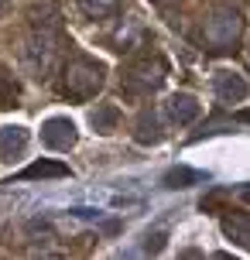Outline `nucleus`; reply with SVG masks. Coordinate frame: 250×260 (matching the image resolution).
<instances>
[{
	"label": "nucleus",
	"mask_w": 250,
	"mask_h": 260,
	"mask_svg": "<svg viewBox=\"0 0 250 260\" xmlns=\"http://www.w3.org/2000/svg\"><path fill=\"white\" fill-rule=\"evenodd\" d=\"M52 175H69V168L66 165H31L17 178H52Z\"/></svg>",
	"instance_id": "nucleus-3"
},
{
	"label": "nucleus",
	"mask_w": 250,
	"mask_h": 260,
	"mask_svg": "<svg viewBox=\"0 0 250 260\" xmlns=\"http://www.w3.org/2000/svg\"><path fill=\"white\" fill-rule=\"evenodd\" d=\"M41 141L48 144V147H58V151H66L69 144L76 141V134H72V123L69 120H48L45 130H41Z\"/></svg>",
	"instance_id": "nucleus-1"
},
{
	"label": "nucleus",
	"mask_w": 250,
	"mask_h": 260,
	"mask_svg": "<svg viewBox=\"0 0 250 260\" xmlns=\"http://www.w3.org/2000/svg\"><path fill=\"white\" fill-rule=\"evenodd\" d=\"M220 92H223V96H233V100H243V96H247V86H243L237 76H223L220 79Z\"/></svg>",
	"instance_id": "nucleus-4"
},
{
	"label": "nucleus",
	"mask_w": 250,
	"mask_h": 260,
	"mask_svg": "<svg viewBox=\"0 0 250 260\" xmlns=\"http://www.w3.org/2000/svg\"><path fill=\"white\" fill-rule=\"evenodd\" d=\"M226 233L233 236L237 243L250 247V216H247V212H237V216H230V219H226Z\"/></svg>",
	"instance_id": "nucleus-2"
},
{
	"label": "nucleus",
	"mask_w": 250,
	"mask_h": 260,
	"mask_svg": "<svg viewBox=\"0 0 250 260\" xmlns=\"http://www.w3.org/2000/svg\"><path fill=\"white\" fill-rule=\"evenodd\" d=\"M240 117H243V120H250V110H243V113H240Z\"/></svg>",
	"instance_id": "nucleus-6"
},
{
	"label": "nucleus",
	"mask_w": 250,
	"mask_h": 260,
	"mask_svg": "<svg viewBox=\"0 0 250 260\" xmlns=\"http://www.w3.org/2000/svg\"><path fill=\"white\" fill-rule=\"evenodd\" d=\"M199 178H202L199 171H171V175L165 178V182H168L171 188H175V182H199Z\"/></svg>",
	"instance_id": "nucleus-5"
}]
</instances>
